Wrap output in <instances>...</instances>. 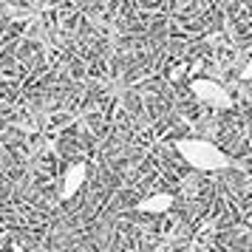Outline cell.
<instances>
[{"label": "cell", "instance_id": "cell-6", "mask_svg": "<svg viewBox=\"0 0 252 252\" xmlns=\"http://www.w3.org/2000/svg\"><path fill=\"white\" fill-rule=\"evenodd\" d=\"M14 252H23V250H20V247H14Z\"/></svg>", "mask_w": 252, "mask_h": 252}, {"label": "cell", "instance_id": "cell-2", "mask_svg": "<svg viewBox=\"0 0 252 252\" xmlns=\"http://www.w3.org/2000/svg\"><path fill=\"white\" fill-rule=\"evenodd\" d=\"M190 91L195 94V99H201V102L210 105V108H229V105H232L229 91H224V88L213 80H193L190 82Z\"/></svg>", "mask_w": 252, "mask_h": 252}, {"label": "cell", "instance_id": "cell-3", "mask_svg": "<svg viewBox=\"0 0 252 252\" xmlns=\"http://www.w3.org/2000/svg\"><path fill=\"white\" fill-rule=\"evenodd\" d=\"M85 176H88V167H85V161H77V164H71L68 170H65V179H63V198H71V195L77 193L85 182Z\"/></svg>", "mask_w": 252, "mask_h": 252}, {"label": "cell", "instance_id": "cell-7", "mask_svg": "<svg viewBox=\"0 0 252 252\" xmlns=\"http://www.w3.org/2000/svg\"><path fill=\"white\" fill-rule=\"evenodd\" d=\"M250 224H252V216H250Z\"/></svg>", "mask_w": 252, "mask_h": 252}, {"label": "cell", "instance_id": "cell-4", "mask_svg": "<svg viewBox=\"0 0 252 252\" xmlns=\"http://www.w3.org/2000/svg\"><path fill=\"white\" fill-rule=\"evenodd\" d=\"M170 207H173V195L170 193H156V195H150V198H145L136 210L145 213V216H159V213H167Z\"/></svg>", "mask_w": 252, "mask_h": 252}, {"label": "cell", "instance_id": "cell-1", "mask_svg": "<svg viewBox=\"0 0 252 252\" xmlns=\"http://www.w3.org/2000/svg\"><path fill=\"white\" fill-rule=\"evenodd\" d=\"M173 148L179 150V156H182L190 167L195 170H227L229 167V159L224 150H218L213 142H204V139H176L173 142Z\"/></svg>", "mask_w": 252, "mask_h": 252}, {"label": "cell", "instance_id": "cell-5", "mask_svg": "<svg viewBox=\"0 0 252 252\" xmlns=\"http://www.w3.org/2000/svg\"><path fill=\"white\" fill-rule=\"evenodd\" d=\"M241 77H244V80H252V60L247 63V65H244V71H241Z\"/></svg>", "mask_w": 252, "mask_h": 252}]
</instances>
